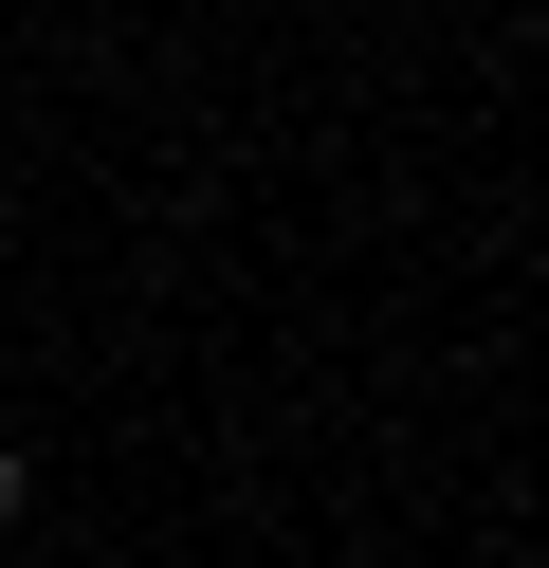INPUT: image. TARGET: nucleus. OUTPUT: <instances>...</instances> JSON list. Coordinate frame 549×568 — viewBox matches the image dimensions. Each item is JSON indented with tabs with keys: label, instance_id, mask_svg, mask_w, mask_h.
<instances>
[{
	"label": "nucleus",
	"instance_id": "1",
	"mask_svg": "<svg viewBox=\"0 0 549 568\" xmlns=\"http://www.w3.org/2000/svg\"><path fill=\"white\" fill-rule=\"evenodd\" d=\"M19 495H37V458H19V440H0V514H19Z\"/></svg>",
	"mask_w": 549,
	"mask_h": 568
}]
</instances>
